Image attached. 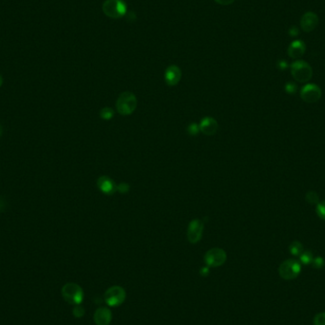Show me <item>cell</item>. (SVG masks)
Here are the masks:
<instances>
[{"label":"cell","mask_w":325,"mask_h":325,"mask_svg":"<svg viewBox=\"0 0 325 325\" xmlns=\"http://www.w3.org/2000/svg\"><path fill=\"white\" fill-rule=\"evenodd\" d=\"M97 186L106 195H113L117 191V185L108 176H101L97 180Z\"/></svg>","instance_id":"obj_12"},{"label":"cell","mask_w":325,"mask_h":325,"mask_svg":"<svg viewBox=\"0 0 325 325\" xmlns=\"http://www.w3.org/2000/svg\"><path fill=\"white\" fill-rule=\"evenodd\" d=\"M137 108V98L130 92L121 93L117 99V112L121 115H130Z\"/></svg>","instance_id":"obj_1"},{"label":"cell","mask_w":325,"mask_h":325,"mask_svg":"<svg viewBox=\"0 0 325 325\" xmlns=\"http://www.w3.org/2000/svg\"><path fill=\"white\" fill-rule=\"evenodd\" d=\"M301 97L306 103H316L322 97V90L315 84H307L301 91Z\"/></svg>","instance_id":"obj_8"},{"label":"cell","mask_w":325,"mask_h":325,"mask_svg":"<svg viewBox=\"0 0 325 325\" xmlns=\"http://www.w3.org/2000/svg\"><path fill=\"white\" fill-rule=\"evenodd\" d=\"M84 314H85V310H84V308L82 306L77 305V306L74 307V309H73V316L74 317H76V318H82L84 316Z\"/></svg>","instance_id":"obj_25"},{"label":"cell","mask_w":325,"mask_h":325,"mask_svg":"<svg viewBox=\"0 0 325 325\" xmlns=\"http://www.w3.org/2000/svg\"><path fill=\"white\" fill-rule=\"evenodd\" d=\"M104 14L114 19L121 18L127 14V4L123 0H106L103 3Z\"/></svg>","instance_id":"obj_2"},{"label":"cell","mask_w":325,"mask_h":325,"mask_svg":"<svg viewBox=\"0 0 325 325\" xmlns=\"http://www.w3.org/2000/svg\"><path fill=\"white\" fill-rule=\"evenodd\" d=\"M298 90V86L293 82H288L285 85V92L289 94H294Z\"/></svg>","instance_id":"obj_24"},{"label":"cell","mask_w":325,"mask_h":325,"mask_svg":"<svg viewBox=\"0 0 325 325\" xmlns=\"http://www.w3.org/2000/svg\"><path fill=\"white\" fill-rule=\"evenodd\" d=\"M227 260V253L221 248H212L205 255V261L209 267H219Z\"/></svg>","instance_id":"obj_7"},{"label":"cell","mask_w":325,"mask_h":325,"mask_svg":"<svg viewBox=\"0 0 325 325\" xmlns=\"http://www.w3.org/2000/svg\"><path fill=\"white\" fill-rule=\"evenodd\" d=\"M291 73L294 79L300 83L308 82L313 76L311 66L303 60H297L291 64Z\"/></svg>","instance_id":"obj_4"},{"label":"cell","mask_w":325,"mask_h":325,"mask_svg":"<svg viewBox=\"0 0 325 325\" xmlns=\"http://www.w3.org/2000/svg\"><path fill=\"white\" fill-rule=\"evenodd\" d=\"M112 312L105 307L98 308L93 316V320L96 325H109L112 322Z\"/></svg>","instance_id":"obj_14"},{"label":"cell","mask_w":325,"mask_h":325,"mask_svg":"<svg viewBox=\"0 0 325 325\" xmlns=\"http://www.w3.org/2000/svg\"><path fill=\"white\" fill-rule=\"evenodd\" d=\"M288 67V64L285 60H279L278 62V68L280 70H285Z\"/></svg>","instance_id":"obj_28"},{"label":"cell","mask_w":325,"mask_h":325,"mask_svg":"<svg viewBox=\"0 0 325 325\" xmlns=\"http://www.w3.org/2000/svg\"><path fill=\"white\" fill-rule=\"evenodd\" d=\"M204 231V224L200 220H193L189 223L187 228V240L191 244H197L203 236Z\"/></svg>","instance_id":"obj_9"},{"label":"cell","mask_w":325,"mask_h":325,"mask_svg":"<svg viewBox=\"0 0 325 325\" xmlns=\"http://www.w3.org/2000/svg\"><path fill=\"white\" fill-rule=\"evenodd\" d=\"M2 84H3V78H2V76H1V74H0V87L2 86Z\"/></svg>","instance_id":"obj_31"},{"label":"cell","mask_w":325,"mask_h":325,"mask_svg":"<svg viewBox=\"0 0 325 325\" xmlns=\"http://www.w3.org/2000/svg\"><path fill=\"white\" fill-rule=\"evenodd\" d=\"M114 116V111L111 108H103L100 111V117L104 120H111Z\"/></svg>","instance_id":"obj_19"},{"label":"cell","mask_w":325,"mask_h":325,"mask_svg":"<svg viewBox=\"0 0 325 325\" xmlns=\"http://www.w3.org/2000/svg\"><path fill=\"white\" fill-rule=\"evenodd\" d=\"M181 78H182V71L178 66L171 65L165 70L164 80L168 86L170 87L176 86L180 82Z\"/></svg>","instance_id":"obj_11"},{"label":"cell","mask_w":325,"mask_h":325,"mask_svg":"<svg viewBox=\"0 0 325 325\" xmlns=\"http://www.w3.org/2000/svg\"><path fill=\"white\" fill-rule=\"evenodd\" d=\"M319 25V16L313 12H307L302 16L301 27L305 32L314 31Z\"/></svg>","instance_id":"obj_10"},{"label":"cell","mask_w":325,"mask_h":325,"mask_svg":"<svg viewBox=\"0 0 325 325\" xmlns=\"http://www.w3.org/2000/svg\"><path fill=\"white\" fill-rule=\"evenodd\" d=\"M305 49V44L302 40H295L288 47V55L294 59L300 58L304 54Z\"/></svg>","instance_id":"obj_15"},{"label":"cell","mask_w":325,"mask_h":325,"mask_svg":"<svg viewBox=\"0 0 325 325\" xmlns=\"http://www.w3.org/2000/svg\"><path fill=\"white\" fill-rule=\"evenodd\" d=\"M316 211H317L318 216H319L321 219L325 220V201L320 202V203L317 205Z\"/></svg>","instance_id":"obj_22"},{"label":"cell","mask_w":325,"mask_h":325,"mask_svg":"<svg viewBox=\"0 0 325 325\" xmlns=\"http://www.w3.org/2000/svg\"><path fill=\"white\" fill-rule=\"evenodd\" d=\"M305 199L306 201L311 204V205H318L320 202V198H319V195L317 194V192L315 191H308L306 193V196H305Z\"/></svg>","instance_id":"obj_18"},{"label":"cell","mask_w":325,"mask_h":325,"mask_svg":"<svg viewBox=\"0 0 325 325\" xmlns=\"http://www.w3.org/2000/svg\"><path fill=\"white\" fill-rule=\"evenodd\" d=\"M187 131L190 135H197L200 131V128H199V125H197L196 123H193V124H190L187 128Z\"/></svg>","instance_id":"obj_23"},{"label":"cell","mask_w":325,"mask_h":325,"mask_svg":"<svg viewBox=\"0 0 325 325\" xmlns=\"http://www.w3.org/2000/svg\"><path fill=\"white\" fill-rule=\"evenodd\" d=\"M200 130L206 135H213L218 130V122L213 117H205L199 125Z\"/></svg>","instance_id":"obj_13"},{"label":"cell","mask_w":325,"mask_h":325,"mask_svg":"<svg viewBox=\"0 0 325 325\" xmlns=\"http://www.w3.org/2000/svg\"><path fill=\"white\" fill-rule=\"evenodd\" d=\"M312 264H313V267L314 268H317V269H322L324 268L325 265V259L322 258V257H317V258H314L313 261H312Z\"/></svg>","instance_id":"obj_20"},{"label":"cell","mask_w":325,"mask_h":325,"mask_svg":"<svg viewBox=\"0 0 325 325\" xmlns=\"http://www.w3.org/2000/svg\"><path fill=\"white\" fill-rule=\"evenodd\" d=\"M215 1H216L217 3H219V4H221V5H225V6H227V5H230V4H232L235 0H215Z\"/></svg>","instance_id":"obj_29"},{"label":"cell","mask_w":325,"mask_h":325,"mask_svg":"<svg viewBox=\"0 0 325 325\" xmlns=\"http://www.w3.org/2000/svg\"><path fill=\"white\" fill-rule=\"evenodd\" d=\"M302 271V263L294 259H289L284 260L279 267V274L280 278L285 280H292L296 279Z\"/></svg>","instance_id":"obj_3"},{"label":"cell","mask_w":325,"mask_h":325,"mask_svg":"<svg viewBox=\"0 0 325 325\" xmlns=\"http://www.w3.org/2000/svg\"><path fill=\"white\" fill-rule=\"evenodd\" d=\"M314 325H325V312L317 314L313 320Z\"/></svg>","instance_id":"obj_21"},{"label":"cell","mask_w":325,"mask_h":325,"mask_svg":"<svg viewBox=\"0 0 325 325\" xmlns=\"http://www.w3.org/2000/svg\"><path fill=\"white\" fill-rule=\"evenodd\" d=\"M1 133H2V129H1V127H0V135H1Z\"/></svg>","instance_id":"obj_32"},{"label":"cell","mask_w":325,"mask_h":325,"mask_svg":"<svg viewBox=\"0 0 325 325\" xmlns=\"http://www.w3.org/2000/svg\"><path fill=\"white\" fill-rule=\"evenodd\" d=\"M201 274L203 276H208L209 274V267H204L201 269Z\"/></svg>","instance_id":"obj_30"},{"label":"cell","mask_w":325,"mask_h":325,"mask_svg":"<svg viewBox=\"0 0 325 325\" xmlns=\"http://www.w3.org/2000/svg\"><path fill=\"white\" fill-rule=\"evenodd\" d=\"M117 190L122 194H126L130 191V186L127 183H121L117 186Z\"/></svg>","instance_id":"obj_26"},{"label":"cell","mask_w":325,"mask_h":325,"mask_svg":"<svg viewBox=\"0 0 325 325\" xmlns=\"http://www.w3.org/2000/svg\"><path fill=\"white\" fill-rule=\"evenodd\" d=\"M62 296L64 300L70 304L79 305L84 300V292L76 283H67L62 288Z\"/></svg>","instance_id":"obj_5"},{"label":"cell","mask_w":325,"mask_h":325,"mask_svg":"<svg viewBox=\"0 0 325 325\" xmlns=\"http://www.w3.org/2000/svg\"><path fill=\"white\" fill-rule=\"evenodd\" d=\"M299 29L296 27V26H293V27H291V29L289 30V34L291 35V36H297L298 34H299Z\"/></svg>","instance_id":"obj_27"},{"label":"cell","mask_w":325,"mask_h":325,"mask_svg":"<svg viewBox=\"0 0 325 325\" xmlns=\"http://www.w3.org/2000/svg\"><path fill=\"white\" fill-rule=\"evenodd\" d=\"M104 298H105V302L108 305L112 307H116L125 302L126 291L121 286L115 285V286L109 288L106 291Z\"/></svg>","instance_id":"obj_6"},{"label":"cell","mask_w":325,"mask_h":325,"mask_svg":"<svg viewBox=\"0 0 325 325\" xmlns=\"http://www.w3.org/2000/svg\"><path fill=\"white\" fill-rule=\"evenodd\" d=\"M313 260H314V257H313L312 252L310 251H303L300 255V262L304 265H308L312 263Z\"/></svg>","instance_id":"obj_17"},{"label":"cell","mask_w":325,"mask_h":325,"mask_svg":"<svg viewBox=\"0 0 325 325\" xmlns=\"http://www.w3.org/2000/svg\"><path fill=\"white\" fill-rule=\"evenodd\" d=\"M289 251L293 256H300L303 252V245L302 243L295 241L289 245Z\"/></svg>","instance_id":"obj_16"}]
</instances>
